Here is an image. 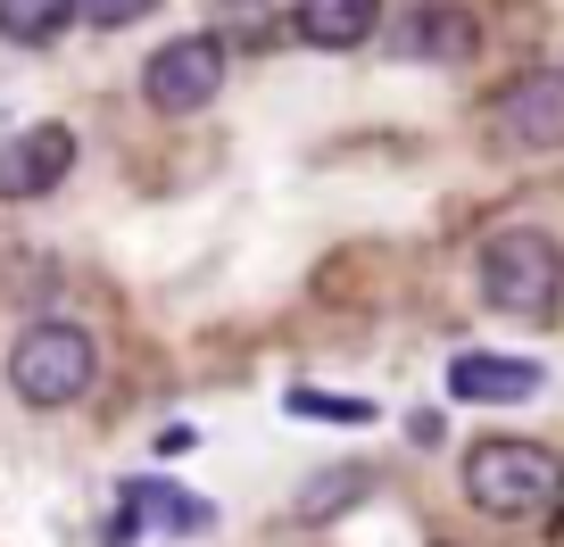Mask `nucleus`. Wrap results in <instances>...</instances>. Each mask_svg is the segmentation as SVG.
I'll return each mask as SVG.
<instances>
[{"label":"nucleus","instance_id":"1","mask_svg":"<svg viewBox=\"0 0 564 547\" xmlns=\"http://www.w3.org/2000/svg\"><path fill=\"white\" fill-rule=\"evenodd\" d=\"M457 490H465V506L490 514V523H540L564 497V457L540 448V440H514V431H490V440L465 448Z\"/></svg>","mask_w":564,"mask_h":547},{"label":"nucleus","instance_id":"2","mask_svg":"<svg viewBox=\"0 0 564 547\" xmlns=\"http://www.w3.org/2000/svg\"><path fill=\"white\" fill-rule=\"evenodd\" d=\"M474 283H481V307L490 316H514V324H547L564 307V249L556 232L540 225H498L474 258Z\"/></svg>","mask_w":564,"mask_h":547},{"label":"nucleus","instance_id":"3","mask_svg":"<svg viewBox=\"0 0 564 547\" xmlns=\"http://www.w3.org/2000/svg\"><path fill=\"white\" fill-rule=\"evenodd\" d=\"M100 382V340L84 332V324H25L18 349H9V390H18L34 415H58V406H75L84 390Z\"/></svg>","mask_w":564,"mask_h":547},{"label":"nucleus","instance_id":"4","mask_svg":"<svg viewBox=\"0 0 564 547\" xmlns=\"http://www.w3.org/2000/svg\"><path fill=\"white\" fill-rule=\"evenodd\" d=\"M225 34H175L150 51V67H141V100L159 108V117H199V108L225 91Z\"/></svg>","mask_w":564,"mask_h":547},{"label":"nucleus","instance_id":"5","mask_svg":"<svg viewBox=\"0 0 564 547\" xmlns=\"http://www.w3.org/2000/svg\"><path fill=\"white\" fill-rule=\"evenodd\" d=\"M490 133L507 150H531V158L564 150V67H523L514 75L490 100Z\"/></svg>","mask_w":564,"mask_h":547},{"label":"nucleus","instance_id":"6","mask_svg":"<svg viewBox=\"0 0 564 547\" xmlns=\"http://www.w3.org/2000/svg\"><path fill=\"white\" fill-rule=\"evenodd\" d=\"M75 175V133L67 124H25L0 142V199H51Z\"/></svg>","mask_w":564,"mask_h":547},{"label":"nucleus","instance_id":"7","mask_svg":"<svg viewBox=\"0 0 564 547\" xmlns=\"http://www.w3.org/2000/svg\"><path fill=\"white\" fill-rule=\"evenodd\" d=\"M481 51V25L465 0H415L399 25V58H423V67H465Z\"/></svg>","mask_w":564,"mask_h":547},{"label":"nucleus","instance_id":"8","mask_svg":"<svg viewBox=\"0 0 564 547\" xmlns=\"http://www.w3.org/2000/svg\"><path fill=\"white\" fill-rule=\"evenodd\" d=\"M547 373L531 357H498V349H465L448 357V398L457 406H514V398H540Z\"/></svg>","mask_w":564,"mask_h":547},{"label":"nucleus","instance_id":"9","mask_svg":"<svg viewBox=\"0 0 564 547\" xmlns=\"http://www.w3.org/2000/svg\"><path fill=\"white\" fill-rule=\"evenodd\" d=\"M291 34L307 51H366L382 34V0H300L291 9Z\"/></svg>","mask_w":564,"mask_h":547},{"label":"nucleus","instance_id":"10","mask_svg":"<svg viewBox=\"0 0 564 547\" xmlns=\"http://www.w3.org/2000/svg\"><path fill=\"white\" fill-rule=\"evenodd\" d=\"M75 18H84V0H0V42L42 51V42H58Z\"/></svg>","mask_w":564,"mask_h":547},{"label":"nucleus","instance_id":"11","mask_svg":"<svg viewBox=\"0 0 564 547\" xmlns=\"http://www.w3.org/2000/svg\"><path fill=\"white\" fill-rule=\"evenodd\" d=\"M282 406H291V415H324V424H373V406L366 398H333V390H291V398H282Z\"/></svg>","mask_w":564,"mask_h":547},{"label":"nucleus","instance_id":"12","mask_svg":"<svg viewBox=\"0 0 564 547\" xmlns=\"http://www.w3.org/2000/svg\"><path fill=\"white\" fill-rule=\"evenodd\" d=\"M357 481H366V473H349V464H340V473H324V481H307L300 514H333V506H349V497H357Z\"/></svg>","mask_w":564,"mask_h":547},{"label":"nucleus","instance_id":"13","mask_svg":"<svg viewBox=\"0 0 564 547\" xmlns=\"http://www.w3.org/2000/svg\"><path fill=\"white\" fill-rule=\"evenodd\" d=\"M150 9H166V0H84V25H100V34H117V25H141Z\"/></svg>","mask_w":564,"mask_h":547},{"label":"nucleus","instance_id":"14","mask_svg":"<svg viewBox=\"0 0 564 547\" xmlns=\"http://www.w3.org/2000/svg\"><path fill=\"white\" fill-rule=\"evenodd\" d=\"M225 9H249V18H258V9H274V0H225Z\"/></svg>","mask_w":564,"mask_h":547}]
</instances>
